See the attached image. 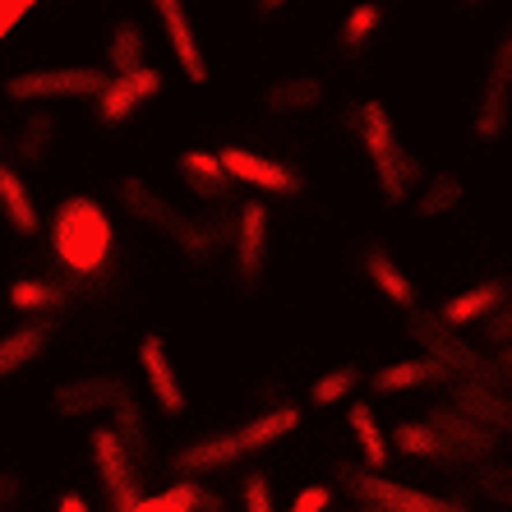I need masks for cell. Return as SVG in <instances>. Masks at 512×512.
Returning <instances> with one entry per match:
<instances>
[{"label":"cell","instance_id":"cell-8","mask_svg":"<svg viewBox=\"0 0 512 512\" xmlns=\"http://www.w3.org/2000/svg\"><path fill=\"white\" fill-rule=\"evenodd\" d=\"M162 88H167V74L157 65H139L134 74H107V84L97 93V125L116 130V125L134 120L148 102L162 97Z\"/></svg>","mask_w":512,"mask_h":512},{"label":"cell","instance_id":"cell-36","mask_svg":"<svg viewBox=\"0 0 512 512\" xmlns=\"http://www.w3.org/2000/svg\"><path fill=\"white\" fill-rule=\"evenodd\" d=\"M240 508L245 512H273V480L263 471H245V485H240Z\"/></svg>","mask_w":512,"mask_h":512},{"label":"cell","instance_id":"cell-24","mask_svg":"<svg viewBox=\"0 0 512 512\" xmlns=\"http://www.w3.org/2000/svg\"><path fill=\"white\" fill-rule=\"evenodd\" d=\"M107 429L120 439V448H125V457L134 462V471L148 466V457H153V439H148V416H143V406L134 402V397H125V402L111 406V425Z\"/></svg>","mask_w":512,"mask_h":512},{"label":"cell","instance_id":"cell-41","mask_svg":"<svg viewBox=\"0 0 512 512\" xmlns=\"http://www.w3.org/2000/svg\"><path fill=\"white\" fill-rule=\"evenodd\" d=\"M291 5H296V0H254V5H250V14H254V19H259V24H263V19H277V14H286V10H291Z\"/></svg>","mask_w":512,"mask_h":512},{"label":"cell","instance_id":"cell-46","mask_svg":"<svg viewBox=\"0 0 512 512\" xmlns=\"http://www.w3.org/2000/svg\"><path fill=\"white\" fill-rule=\"evenodd\" d=\"M453 512H466V508H462V503H453Z\"/></svg>","mask_w":512,"mask_h":512},{"label":"cell","instance_id":"cell-27","mask_svg":"<svg viewBox=\"0 0 512 512\" xmlns=\"http://www.w3.org/2000/svg\"><path fill=\"white\" fill-rule=\"evenodd\" d=\"M466 199V185L457 171H429L425 180H420V190L416 199H411V213L416 217H443V213H457Z\"/></svg>","mask_w":512,"mask_h":512},{"label":"cell","instance_id":"cell-2","mask_svg":"<svg viewBox=\"0 0 512 512\" xmlns=\"http://www.w3.org/2000/svg\"><path fill=\"white\" fill-rule=\"evenodd\" d=\"M111 245H116V231H111L107 208L88 194H70V199L56 203L51 213V254L74 282H88L111 263Z\"/></svg>","mask_w":512,"mask_h":512},{"label":"cell","instance_id":"cell-38","mask_svg":"<svg viewBox=\"0 0 512 512\" xmlns=\"http://www.w3.org/2000/svg\"><path fill=\"white\" fill-rule=\"evenodd\" d=\"M485 337L499 346V351H508V346H512V305H503V310L489 314V319H485Z\"/></svg>","mask_w":512,"mask_h":512},{"label":"cell","instance_id":"cell-4","mask_svg":"<svg viewBox=\"0 0 512 512\" xmlns=\"http://www.w3.org/2000/svg\"><path fill=\"white\" fill-rule=\"evenodd\" d=\"M107 84V70L97 65H42L5 79L10 102H65V97H97Z\"/></svg>","mask_w":512,"mask_h":512},{"label":"cell","instance_id":"cell-47","mask_svg":"<svg viewBox=\"0 0 512 512\" xmlns=\"http://www.w3.org/2000/svg\"><path fill=\"white\" fill-rule=\"evenodd\" d=\"M356 512H379V508H356Z\"/></svg>","mask_w":512,"mask_h":512},{"label":"cell","instance_id":"cell-26","mask_svg":"<svg viewBox=\"0 0 512 512\" xmlns=\"http://www.w3.org/2000/svg\"><path fill=\"white\" fill-rule=\"evenodd\" d=\"M383 19H388V5H383V0H360V5H351V14L342 19V28H337V37H333V47L342 51V56H360V51L379 37Z\"/></svg>","mask_w":512,"mask_h":512},{"label":"cell","instance_id":"cell-39","mask_svg":"<svg viewBox=\"0 0 512 512\" xmlns=\"http://www.w3.org/2000/svg\"><path fill=\"white\" fill-rule=\"evenodd\" d=\"M28 5H33V0H0V37L19 24V14H24Z\"/></svg>","mask_w":512,"mask_h":512},{"label":"cell","instance_id":"cell-11","mask_svg":"<svg viewBox=\"0 0 512 512\" xmlns=\"http://www.w3.org/2000/svg\"><path fill=\"white\" fill-rule=\"evenodd\" d=\"M157 14V28L167 37L171 56H176L180 74L190 79V84H208V56L199 47V28H194V14L185 0H148Z\"/></svg>","mask_w":512,"mask_h":512},{"label":"cell","instance_id":"cell-19","mask_svg":"<svg viewBox=\"0 0 512 512\" xmlns=\"http://www.w3.org/2000/svg\"><path fill=\"white\" fill-rule=\"evenodd\" d=\"M176 176L185 180V190H190L194 199H203V203H222V199H231V180H227V171H222L217 153H208V148H185V153L176 157Z\"/></svg>","mask_w":512,"mask_h":512},{"label":"cell","instance_id":"cell-17","mask_svg":"<svg viewBox=\"0 0 512 512\" xmlns=\"http://www.w3.org/2000/svg\"><path fill=\"white\" fill-rule=\"evenodd\" d=\"M360 273H365V282L379 291L383 300H393L397 310H416V282L402 273V263L388 254V245H379V240H370V245H360Z\"/></svg>","mask_w":512,"mask_h":512},{"label":"cell","instance_id":"cell-10","mask_svg":"<svg viewBox=\"0 0 512 512\" xmlns=\"http://www.w3.org/2000/svg\"><path fill=\"white\" fill-rule=\"evenodd\" d=\"M116 199H120V213H130L134 222L148 231H162L167 240H180V231L190 227V213H185L180 203H171L167 194H157L153 185L139 176H120Z\"/></svg>","mask_w":512,"mask_h":512},{"label":"cell","instance_id":"cell-31","mask_svg":"<svg viewBox=\"0 0 512 512\" xmlns=\"http://www.w3.org/2000/svg\"><path fill=\"white\" fill-rule=\"evenodd\" d=\"M203 494L194 480H180V485H171L167 494H153V499H139L130 512H199L203 508Z\"/></svg>","mask_w":512,"mask_h":512},{"label":"cell","instance_id":"cell-7","mask_svg":"<svg viewBox=\"0 0 512 512\" xmlns=\"http://www.w3.org/2000/svg\"><path fill=\"white\" fill-rule=\"evenodd\" d=\"M342 471V485L360 499V508H379V512H453V503L439 499V494H425L416 485H402V480H388L379 471H356V466H337Z\"/></svg>","mask_w":512,"mask_h":512},{"label":"cell","instance_id":"cell-1","mask_svg":"<svg viewBox=\"0 0 512 512\" xmlns=\"http://www.w3.org/2000/svg\"><path fill=\"white\" fill-rule=\"evenodd\" d=\"M351 125H356L360 153L370 162L374 190L383 194V203L406 208V203L416 199L420 180H425V167H420V157L397 139V125H393V116H388V107H383V102H360V107L351 111Z\"/></svg>","mask_w":512,"mask_h":512},{"label":"cell","instance_id":"cell-3","mask_svg":"<svg viewBox=\"0 0 512 512\" xmlns=\"http://www.w3.org/2000/svg\"><path fill=\"white\" fill-rule=\"evenodd\" d=\"M512 125V19L489 42L485 74L476 88V107H471V139L499 143Z\"/></svg>","mask_w":512,"mask_h":512},{"label":"cell","instance_id":"cell-32","mask_svg":"<svg viewBox=\"0 0 512 512\" xmlns=\"http://www.w3.org/2000/svg\"><path fill=\"white\" fill-rule=\"evenodd\" d=\"M360 388V370L356 365H333L328 374H319L310 388V402L314 406H337L342 397H351Z\"/></svg>","mask_w":512,"mask_h":512},{"label":"cell","instance_id":"cell-5","mask_svg":"<svg viewBox=\"0 0 512 512\" xmlns=\"http://www.w3.org/2000/svg\"><path fill=\"white\" fill-rule=\"evenodd\" d=\"M125 397H134L125 374L88 370V374H74V379L56 383L47 406L56 420H93V416H102V411H111L116 402H125Z\"/></svg>","mask_w":512,"mask_h":512},{"label":"cell","instance_id":"cell-29","mask_svg":"<svg viewBox=\"0 0 512 512\" xmlns=\"http://www.w3.org/2000/svg\"><path fill=\"white\" fill-rule=\"evenodd\" d=\"M148 56V37H143L139 19H116L107 37V65L111 74H134Z\"/></svg>","mask_w":512,"mask_h":512},{"label":"cell","instance_id":"cell-37","mask_svg":"<svg viewBox=\"0 0 512 512\" xmlns=\"http://www.w3.org/2000/svg\"><path fill=\"white\" fill-rule=\"evenodd\" d=\"M333 508V489L328 485H310V489H300L296 499H291V508L286 512H328Z\"/></svg>","mask_w":512,"mask_h":512},{"label":"cell","instance_id":"cell-13","mask_svg":"<svg viewBox=\"0 0 512 512\" xmlns=\"http://www.w3.org/2000/svg\"><path fill=\"white\" fill-rule=\"evenodd\" d=\"M406 333H411L420 346H425V356L434 360V365H443V374H466V379H476V374H485V360H480L476 351H471V346H466L462 337L453 333V328H443L439 319L411 314V323H406Z\"/></svg>","mask_w":512,"mask_h":512},{"label":"cell","instance_id":"cell-34","mask_svg":"<svg viewBox=\"0 0 512 512\" xmlns=\"http://www.w3.org/2000/svg\"><path fill=\"white\" fill-rule=\"evenodd\" d=\"M393 443L402 448L406 457H448V448L439 443V434L429 425H420V420H406V425H397Z\"/></svg>","mask_w":512,"mask_h":512},{"label":"cell","instance_id":"cell-44","mask_svg":"<svg viewBox=\"0 0 512 512\" xmlns=\"http://www.w3.org/2000/svg\"><path fill=\"white\" fill-rule=\"evenodd\" d=\"M199 512H222V503H217L213 494H208V499H203V508H199Z\"/></svg>","mask_w":512,"mask_h":512},{"label":"cell","instance_id":"cell-42","mask_svg":"<svg viewBox=\"0 0 512 512\" xmlns=\"http://www.w3.org/2000/svg\"><path fill=\"white\" fill-rule=\"evenodd\" d=\"M56 512H93V508H88V499L79 494V489H65V494H60V503H56Z\"/></svg>","mask_w":512,"mask_h":512},{"label":"cell","instance_id":"cell-16","mask_svg":"<svg viewBox=\"0 0 512 512\" xmlns=\"http://www.w3.org/2000/svg\"><path fill=\"white\" fill-rule=\"evenodd\" d=\"M425 425L439 434V443L448 448V457H489L494 448H499V434L485 429V425H476L471 416H462L457 406H439V411H429Z\"/></svg>","mask_w":512,"mask_h":512},{"label":"cell","instance_id":"cell-22","mask_svg":"<svg viewBox=\"0 0 512 512\" xmlns=\"http://www.w3.org/2000/svg\"><path fill=\"white\" fill-rule=\"evenodd\" d=\"M51 346V328L47 323H24V328H14V333L0 337V383L14 379V374L33 370L37 360L47 356Z\"/></svg>","mask_w":512,"mask_h":512},{"label":"cell","instance_id":"cell-14","mask_svg":"<svg viewBox=\"0 0 512 512\" xmlns=\"http://www.w3.org/2000/svg\"><path fill=\"white\" fill-rule=\"evenodd\" d=\"M139 370L148 383V397L157 402L162 416H180L185 411V383H180L176 365H171V351L162 342V333H143L139 337Z\"/></svg>","mask_w":512,"mask_h":512},{"label":"cell","instance_id":"cell-12","mask_svg":"<svg viewBox=\"0 0 512 512\" xmlns=\"http://www.w3.org/2000/svg\"><path fill=\"white\" fill-rule=\"evenodd\" d=\"M217 162H222V171H227L231 185L240 180V185L282 194V199H291V194L305 190V176H300L296 167L273 162V157H259V153H250V148H227V153H217Z\"/></svg>","mask_w":512,"mask_h":512},{"label":"cell","instance_id":"cell-21","mask_svg":"<svg viewBox=\"0 0 512 512\" xmlns=\"http://www.w3.org/2000/svg\"><path fill=\"white\" fill-rule=\"evenodd\" d=\"M0 217H5V227L14 236H37L42 231V213H37L19 167H10V162H0Z\"/></svg>","mask_w":512,"mask_h":512},{"label":"cell","instance_id":"cell-43","mask_svg":"<svg viewBox=\"0 0 512 512\" xmlns=\"http://www.w3.org/2000/svg\"><path fill=\"white\" fill-rule=\"evenodd\" d=\"M457 5V14H480V10H489V0H453Z\"/></svg>","mask_w":512,"mask_h":512},{"label":"cell","instance_id":"cell-45","mask_svg":"<svg viewBox=\"0 0 512 512\" xmlns=\"http://www.w3.org/2000/svg\"><path fill=\"white\" fill-rule=\"evenodd\" d=\"M499 365H503V370H512V346H508V351H503V356H499Z\"/></svg>","mask_w":512,"mask_h":512},{"label":"cell","instance_id":"cell-20","mask_svg":"<svg viewBox=\"0 0 512 512\" xmlns=\"http://www.w3.org/2000/svg\"><path fill=\"white\" fill-rule=\"evenodd\" d=\"M56 134H60V125H56V111H47V107H33L24 116V125H19V134L10 139V148H14V162L19 167H28V171H37V167H47V157H51V148H56Z\"/></svg>","mask_w":512,"mask_h":512},{"label":"cell","instance_id":"cell-48","mask_svg":"<svg viewBox=\"0 0 512 512\" xmlns=\"http://www.w3.org/2000/svg\"><path fill=\"white\" fill-rule=\"evenodd\" d=\"M0 139H5V134H0Z\"/></svg>","mask_w":512,"mask_h":512},{"label":"cell","instance_id":"cell-35","mask_svg":"<svg viewBox=\"0 0 512 512\" xmlns=\"http://www.w3.org/2000/svg\"><path fill=\"white\" fill-rule=\"evenodd\" d=\"M476 485L485 489L494 503H508L512 508V466H503V462H485L476 471Z\"/></svg>","mask_w":512,"mask_h":512},{"label":"cell","instance_id":"cell-40","mask_svg":"<svg viewBox=\"0 0 512 512\" xmlns=\"http://www.w3.org/2000/svg\"><path fill=\"white\" fill-rule=\"evenodd\" d=\"M19 494H24V476H14V471H0V508H10Z\"/></svg>","mask_w":512,"mask_h":512},{"label":"cell","instance_id":"cell-33","mask_svg":"<svg viewBox=\"0 0 512 512\" xmlns=\"http://www.w3.org/2000/svg\"><path fill=\"white\" fill-rule=\"evenodd\" d=\"M180 254L190 263H208L217 250H222V231H217V222H203V217H190V227L180 231Z\"/></svg>","mask_w":512,"mask_h":512},{"label":"cell","instance_id":"cell-15","mask_svg":"<svg viewBox=\"0 0 512 512\" xmlns=\"http://www.w3.org/2000/svg\"><path fill=\"white\" fill-rule=\"evenodd\" d=\"M328 102V84L319 74H282L273 84H263L259 93V111L273 120H286V116H310Z\"/></svg>","mask_w":512,"mask_h":512},{"label":"cell","instance_id":"cell-30","mask_svg":"<svg viewBox=\"0 0 512 512\" xmlns=\"http://www.w3.org/2000/svg\"><path fill=\"white\" fill-rule=\"evenodd\" d=\"M10 305L19 314L51 310V305H65V286L42 282V277H19V282H10Z\"/></svg>","mask_w":512,"mask_h":512},{"label":"cell","instance_id":"cell-6","mask_svg":"<svg viewBox=\"0 0 512 512\" xmlns=\"http://www.w3.org/2000/svg\"><path fill=\"white\" fill-rule=\"evenodd\" d=\"M268 259H273V217H268V203L250 199V203H240V213H236V250H231V263H236V277L245 286V296H259L263 291Z\"/></svg>","mask_w":512,"mask_h":512},{"label":"cell","instance_id":"cell-18","mask_svg":"<svg viewBox=\"0 0 512 512\" xmlns=\"http://www.w3.org/2000/svg\"><path fill=\"white\" fill-rule=\"evenodd\" d=\"M512 296V282L508 277H489V282H476V286H466L462 296H453L448 305H443L439 323L443 328H453V333H462L466 323H485L494 310H503Z\"/></svg>","mask_w":512,"mask_h":512},{"label":"cell","instance_id":"cell-25","mask_svg":"<svg viewBox=\"0 0 512 512\" xmlns=\"http://www.w3.org/2000/svg\"><path fill=\"white\" fill-rule=\"evenodd\" d=\"M448 379L443 365H434L429 356H416V360H393V365H383L379 374L370 379L374 397H397V393H411V388H425V383H439Z\"/></svg>","mask_w":512,"mask_h":512},{"label":"cell","instance_id":"cell-23","mask_svg":"<svg viewBox=\"0 0 512 512\" xmlns=\"http://www.w3.org/2000/svg\"><path fill=\"white\" fill-rule=\"evenodd\" d=\"M453 397H457V411H462V416H471L476 425H485V429H512V402L503 393H494V388H485V383L462 379Z\"/></svg>","mask_w":512,"mask_h":512},{"label":"cell","instance_id":"cell-28","mask_svg":"<svg viewBox=\"0 0 512 512\" xmlns=\"http://www.w3.org/2000/svg\"><path fill=\"white\" fill-rule=\"evenodd\" d=\"M346 425H351V434H356V443H360L365 471H383V462H388V439H383L374 406L370 402H351L346 406Z\"/></svg>","mask_w":512,"mask_h":512},{"label":"cell","instance_id":"cell-9","mask_svg":"<svg viewBox=\"0 0 512 512\" xmlns=\"http://www.w3.org/2000/svg\"><path fill=\"white\" fill-rule=\"evenodd\" d=\"M88 453H93L97 480H102V489H107L111 512H130L143 494H139V471H134V462L125 457L120 439L111 434L107 425H97L93 434H88Z\"/></svg>","mask_w":512,"mask_h":512}]
</instances>
